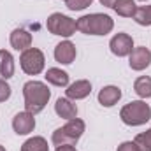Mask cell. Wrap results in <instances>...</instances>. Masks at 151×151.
I'll use <instances>...</instances> for the list:
<instances>
[{
  "mask_svg": "<svg viewBox=\"0 0 151 151\" xmlns=\"http://www.w3.org/2000/svg\"><path fill=\"white\" fill-rule=\"evenodd\" d=\"M63 2H69V0H63Z\"/></svg>",
  "mask_w": 151,
  "mask_h": 151,
  "instance_id": "f1b7e54d",
  "label": "cell"
},
{
  "mask_svg": "<svg viewBox=\"0 0 151 151\" xmlns=\"http://www.w3.org/2000/svg\"><path fill=\"white\" fill-rule=\"evenodd\" d=\"M23 97H25V111L35 116L40 111H44V107L47 106L51 91L40 81H28L23 84Z\"/></svg>",
  "mask_w": 151,
  "mask_h": 151,
  "instance_id": "6da1fadb",
  "label": "cell"
},
{
  "mask_svg": "<svg viewBox=\"0 0 151 151\" xmlns=\"http://www.w3.org/2000/svg\"><path fill=\"white\" fill-rule=\"evenodd\" d=\"M11 97V86L7 84V81L0 79V102H5Z\"/></svg>",
  "mask_w": 151,
  "mask_h": 151,
  "instance_id": "603a6c76",
  "label": "cell"
},
{
  "mask_svg": "<svg viewBox=\"0 0 151 151\" xmlns=\"http://www.w3.org/2000/svg\"><path fill=\"white\" fill-rule=\"evenodd\" d=\"M56 151H77L72 144H63V146H56Z\"/></svg>",
  "mask_w": 151,
  "mask_h": 151,
  "instance_id": "d4e9b609",
  "label": "cell"
},
{
  "mask_svg": "<svg viewBox=\"0 0 151 151\" xmlns=\"http://www.w3.org/2000/svg\"><path fill=\"white\" fill-rule=\"evenodd\" d=\"M76 46L70 42V40H62L60 44H56L55 47V60L62 65H69L76 60Z\"/></svg>",
  "mask_w": 151,
  "mask_h": 151,
  "instance_id": "30bf717a",
  "label": "cell"
},
{
  "mask_svg": "<svg viewBox=\"0 0 151 151\" xmlns=\"http://www.w3.org/2000/svg\"><path fill=\"white\" fill-rule=\"evenodd\" d=\"M19 65L23 69V72L28 76H39L44 70V65H46V58H44V53L37 49V47H28L21 53L19 56Z\"/></svg>",
  "mask_w": 151,
  "mask_h": 151,
  "instance_id": "8992f818",
  "label": "cell"
},
{
  "mask_svg": "<svg viewBox=\"0 0 151 151\" xmlns=\"http://www.w3.org/2000/svg\"><path fill=\"white\" fill-rule=\"evenodd\" d=\"M76 25H77V30L81 34H86V35H107L114 28L113 18L107 14H102V12L81 16L76 21Z\"/></svg>",
  "mask_w": 151,
  "mask_h": 151,
  "instance_id": "7a4b0ae2",
  "label": "cell"
},
{
  "mask_svg": "<svg viewBox=\"0 0 151 151\" xmlns=\"http://www.w3.org/2000/svg\"><path fill=\"white\" fill-rule=\"evenodd\" d=\"M134 90L141 99H151V77L150 76H141L134 83Z\"/></svg>",
  "mask_w": 151,
  "mask_h": 151,
  "instance_id": "ac0fdd59",
  "label": "cell"
},
{
  "mask_svg": "<svg viewBox=\"0 0 151 151\" xmlns=\"http://www.w3.org/2000/svg\"><path fill=\"white\" fill-rule=\"evenodd\" d=\"M12 128H14V132L18 135H28L35 128V118H34V114L28 113V111L18 113L12 118Z\"/></svg>",
  "mask_w": 151,
  "mask_h": 151,
  "instance_id": "9c48e42d",
  "label": "cell"
},
{
  "mask_svg": "<svg viewBox=\"0 0 151 151\" xmlns=\"http://www.w3.org/2000/svg\"><path fill=\"white\" fill-rule=\"evenodd\" d=\"M119 118L128 127H141L151 119V107L144 100H132L125 107H121Z\"/></svg>",
  "mask_w": 151,
  "mask_h": 151,
  "instance_id": "3957f363",
  "label": "cell"
},
{
  "mask_svg": "<svg viewBox=\"0 0 151 151\" xmlns=\"http://www.w3.org/2000/svg\"><path fill=\"white\" fill-rule=\"evenodd\" d=\"M100 4L106 5V7H111V9H113V5L116 4V0H100Z\"/></svg>",
  "mask_w": 151,
  "mask_h": 151,
  "instance_id": "484cf974",
  "label": "cell"
},
{
  "mask_svg": "<svg viewBox=\"0 0 151 151\" xmlns=\"http://www.w3.org/2000/svg\"><path fill=\"white\" fill-rule=\"evenodd\" d=\"M116 151H141V148H139L134 141H125V142H121V144L118 146Z\"/></svg>",
  "mask_w": 151,
  "mask_h": 151,
  "instance_id": "cb8c5ba5",
  "label": "cell"
},
{
  "mask_svg": "<svg viewBox=\"0 0 151 151\" xmlns=\"http://www.w3.org/2000/svg\"><path fill=\"white\" fill-rule=\"evenodd\" d=\"M21 151H49V146H47V141L44 137L35 135V137H30L28 141L23 142Z\"/></svg>",
  "mask_w": 151,
  "mask_h": 151,
  "instance_id": "d6986e66",
  "label": "cell"
},
{
  "mask_svg": "<svg viewBox=\"0 0 151 151\" xmlns=\"http://www.w3.org/2000/svg\"><path fill=\"white\" fill-rule=\"evenodd\" d=\"M141 2H146V0H141Z\"/></svg>",
  "mask_w": 151,
  "mask_h": 151,
  "instance_id": "83f0119b",
  "label": "cell"
},
{
  "mask_svg": "<svg viewBox=\"0 0 151 151\" xmlns=\"http://www.w3.org/2000/svg\"><path fill=\"white\" fill-rule=\"evenodd\" d=\"M46 27H47V30L53 35H60V37H70V35H74L76 30H77L76 19L62 14V12H53L47 18Z\"/></svg>",
  "mask_w": 151,
  "mask_h": 151,
  "instance_id": "5b68a950",
  "label": "cell"
},
{
  "mask_svg": "<svg viewBox=\"0 0 151 151\" xmlns=\"http://www.w3.org/2000/svg\"><path fill=\"white\" fill-rule=\"evenodd\" d=\"M84 121L79 119V118H74V119H69L62 128H56L53 132V144L55 146H63V144H72L74 146L76 142L79 141V137L84 134Z\"/></svg>",
  "mask_w": 151,
  "mask_h": 151,
  "instance_id": "277c9868",
  "label": "cell"
},
{
  "mask_svg": "<svg viewBox=\"0 0 151 151\" xmlns=\"http://www.w3.org/2000/svg\"><path fill=\"white\" fill-rule=\"evenodd\" d=\"M134 19H135L139 25H142V27H150L151 25V5L137 7V12H135Z\"/></svg>",
  "mask_w": 151,
  "mask_h": 151,
  "instance_id": "ffe728a7",
  "label": "cell"
},
{
  "mask_svg": "<svg viewBox=\"0 0 151 151\" xmlns=\"http://www.w3.org/2000/svg\"><path fill=\"white\" fill-rule=\"evenodd\" d=\"M0 151H5V148H4V146H2V144H0Z\"/></svg>",
  "mask_w": 151,
  "mask_h": 151,
  "instance_id": "4316f807",
  "label": "cell"
},
{
  "mask_svg": "<svg viewBox=\"0 0 151 151\" xmlns=\"http://www.w3.org/2000/svg\"><path fill=\"white\" fill-rule=\"evenodd\" d=\"M14 76V58L9 51L0 49V79L7 81Z\"/></svg>",
  "mask_w": 151,
  "mask_h": 151,
  "instance_id": "9a60e30c",
  "label": "cell"
},
{
  "mask_svg": "<svg viewBox=\"0 0 151 151\" xmlns=\"http://www.w3.org/2000/svg\"><path fill=\"white\" fill-rule=\"evenodd\" d=\"M11 46L16 49V51H25L28 47H32V34L25 28H14L11 32Z\"/></svg>",
  "mask_w": 151,
  "mask_h": 151,
  "instance_id": "7c38bea8",
  "label": "cell"
},
{
  "mask_svg": "<svg viewBox=\"0 0 151 151\" xmlns=\"http://www.w3.org/2000/svg\"><path fill=\"white\" fill-rule=\"evenodd\" d=\"M44 77H46V81L51 83L53 86H60V88L69 86V74H67L65 70H62V69H56V67L47 69Z\"/></svg>",
  "mask_w": 151,
  "mask_h": 151,
  "instance_id": "2e32d148",
  "label": "cell"
},
{
  "mask_svg": "<svg viewBox=\"0 0 151 151\" xmlns=\"http://www.w3.org/2000/svg\"><path fill=\"white\" fill-rule=\"evenodd\" d=\"M128 56H130L128 63H130L132 70H144V69L150 67V63H151V51L148 47H144V46L134 47Z\"/></svg>",
  "mask_w": 151,
  "mask_h": 151,
  "instance_id": "ba28073f",
  "label": "cell"
},
{
  "mask_svg": "<svg viewBox=\"0 0 151 151\" xmlns=\"http://www.w3.org/2000/svg\"><path fill=\"white\" fill-rule=\"evenodd\" d=\"M109 47H111V53L116 56H128L134 49V39L130 37L128 34H116L111 42H109Z\"/></svg>",
  "mask_w": 151,
  "mask_h": 151,
  "instance_id": "52a82bcc",
  "label": "cell"
},
{
  "mask_svg": "<svg viewBox=\"0 0 151 151\" xmlns=\"http://www.w3.org/2000/svg\"><path fill=\"white\" fill-rule=\"evenodd\" d=\"M90 93H91V83L86 81V79L76 81L72 84H69L67 90H65V95H67V99H70V100H83V99H86Z\"/></svg>",
  "mask_w": 151,
  "mask_h": 151,
  "instance_id": "8fae6325",
  "label": "cell"
},
{
  "mask_svg": "<svg viewBox=\"0 0 151 151\" xmlns=\"http://www.w3.org/2000/svg\"><path fill=\"white\" fill-rule=\"evenodd\" d=\"M91 2H93V0H69V2H65V4H67V7H69L70 11H83V9H86V7H90Z\"/></svg>",
  "mask_w": 151,
  "mask_h": 151,
  "instance_id": "7402d4cb",
  "label": "cell"
},
{
  "mask_svg": "<svg viewBox=\"0 0 151 151\" xmlns=\"http://www.w3.org/2000/svg\"><path fill=\"white\" fill-rule=\"evenodd\" d=\"M113 9L118 16H123V18H134L137 12V5L134 0H116Z\"/></svg>",
  "mask_w": 151,
  "mask_h": 151,
  "instance_id": "e0dca14e",
  "label": "cell"
},
{
  "mask_svg": "<svg viewBox=\"0 0 151 151\" xmlns=\"http://www.w3.org/2000/svg\"><path fill=\"white\" fill-rule=\"evenodd\" d=\"M134 142L141 148V151H151V128H148L142 134H139L134 139Z\"/></svg>",
  "mask_w": 151,
  "mask_h": 151,
  "instance_id": "44dd1931",
  "label": "cell"
},
{
  "mask_svg": "<svg viewBox=\"0 0 151 151\" xmlns=\"http://www.w3.org/2000/svg\"><path fill=\"white\" fill-rule=\"evenodd\" d=\"M55 113L58 114L60 118H63V119H74L77 118V107H76V104H72V100L70 99H58L56 100V104H55Z\"/></svg>",
  "mask_w": 151,
  "mask_h": 151,
  "instance_id": "5bb4252c",
  "label": "cell"
},
{
  "mask_svg": "<svg viewBox=\"0 0 151 151\" xmlns=\"http://www.w3.org/2000/svg\"><path fill=\"white\" fill-rule=\"evenodd\" d=\"M121 99V90L118 86H104L99 91V104L104 107H113Z\"/></svg>",
  "mask_w": 151,
  "mask_h": 151,
  "instance_id": "4fadbf2b",
  "label": "cell"
}]
</instances>
